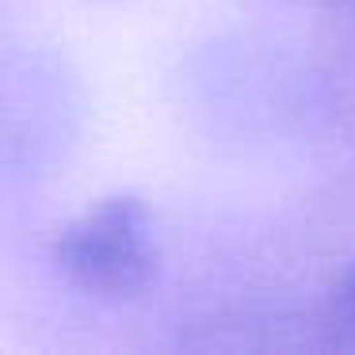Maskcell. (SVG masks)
Here are the masks:
<instances>
[{
  "mask_svg": "<svg viewBox=\"0 0 355 355\" xmlns=\"http://www.w3.org/2000/svg\"><path fill=\"white\" fill-rule=\"evenodd\" d=\"M58 275L100 302H134L161 275L153 214L138 195H103L50 241Z\"/></svg>",
  "mask_w": 355,
  "mask_h": 355,
  "instance_id": "cell-1",
  "label": "cell"
},
{
  "mask_svg": "<svg viewBox=\"0 0 355 355\" xmlns=\"http://www.w3.org/2000/svg\"><path fill=\"white\" fill-rule=\"evenodd\" d=\"M321 332L336 347H355V260L340 275V283L332 286L329 306L321 313Z\"/></svg>",
  "mask_w": 355,
  "mask_h": 355,
  "instance_id": "cell-2",
  "label": "cell"
},
{
  "mask_svg": "<svg viewBox=\"0 0 355 355\" xmlns=\"http://www.w3.org/2000/svg\"><path fill=\"white\" fill-rule=\"evenodd\" d=\"M352 19H355V12H352Z\"/></svg>",
  "mask_w": 355,
  "mask_h": 355,
  "instance_id": "cell-3",
  "label": "cell"
}]
</instances>
